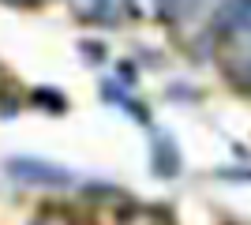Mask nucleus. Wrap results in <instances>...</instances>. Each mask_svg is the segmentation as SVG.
Returning <instances> with one entry per match:
<instances>
[{
    "label": "nucleus",
    "mask_w": 251,
    "mask_h": 225,
    "mask_svg": "<svg viewBox=\"0 0 251 225\" xmlns=\"http://www.w3.org/2000/svg\"><path fill=\"white\" fill-rule=\"evenodd\" d=\"M210 49L232 53L251 45V0H210L206 23H202Z\"/></svg>",
    "instance_id": "1"
},
{
    "label": "nucleus",
    "mask_w": 251,
    "mask_h": 225,
    "mask_svg": "<svg viewBox=\"0 0 251 225\" xmlns=\"http://www.w3.org/2000/svg\"><path fill=\"white\" fill-rule=\"evenodd\" d=\"M4 169H8L11 180L30 184V188H72L75 184L72 169L52 165V161H45V158H8Z\"/></svg>",
    "instance_id": "2"
},
{
    "label": "nucleus",
    "mask_w": 251,
    "mask_h": 225,
    "mask_svg": "<svg viewBox=\"0 0 251 225\" xmlns=\"http://www.w3.org/2000/svg\"><path fill=\"white\" fill-rule=\"evenodd\" d=\"M72 8L79 19L94 23V26H116L127 15L131 0H72Z\"/></svg>",
    "instance_id": "3"
},
{
    "label": "nucleus",
    "mask_w": 251,
    "mask_h": 225,
    "mask_svg": "<svg viewBox=\"0 0 251 225\" xmlns=\"http://www.w3.org/2000/svg\"><path fill=\"white\" fill-rule=\"evenodd\" d=\"M210 0H157V15L169 26H188L191 19H206Z\"/></svg>",
    "instance_id": "4"
},
{
    "label": "nucleus",
    "mask_w": 251,
    "mask_h": 225,
    "mask_svg": "<svg viewBox=\"0 0 251 225\" xmlns=\"http://www.w3.org/2000/svg\"><path fill=\"white\" fill-rule=\"evenodd\" d=\"M150 165H154L157 176H176L180 173V150L173 147L169 135H157V139L150 143Z\"/></svg>",
    "instance_id": "5"
}]
</instances>
